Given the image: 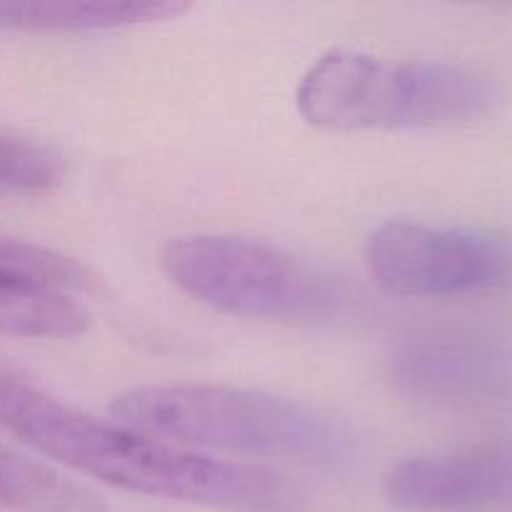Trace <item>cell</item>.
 I'll use <instances>...</instances> for the list:
<instances>
[{
	"label": "cell",
	"mask_w": 512,
	"mask_h": 512,
	"mask_svg": "<svg viewBox=\"0 0 512 512\" xmlns=\"http://www.w3.org/2000/svg\"><path fill=\"white\" fill-rule=\"evenodd\" d=\"M0 428L55 463L128 493L248 512H288L300 503L285 475L220 463L120 423H103L5 370Z\"/></svg>",
	"instance_id": "cell-1"
},
{
	"label": "cell",
	"mask_w": 512,
	"mask_h": 512,
	"mask_svg": "<svg viewBox=\"0 0 512 512\" xmlns=\"http://www.w3.org/2000/svg\"><path fill=\"white\" fill-rule=\"evenodd\" d=\"M115 423L175 448L343 463L350 438L295 400L228 385H143L110 403Z\"/></svg>",
	"instance_id": "cell-2"
},
{
	"label": "cell",
	"mask_w": 512,
	"mask_h": 512,
	"mask_svg": "<svg viewBox=\"0 0 512 512\" xmlns=\"http://www.w3.org/2000/svg\"><path fill=\"white\" fill-rule=\"evenodd\" d=\"M495 98L488 78L460 65L330 50L300 80L298 110L330 130L448 128L483 118Z\"/></svg>",
	"instance_id": "cell-3"
},
{
	"label": "cell",
	"mask_w": 512,
	"mask_h": 512,
	"mask_svg": "<svg viewBox=\"0 0 512 512\" xmlns=\"http://www.w3.org/2000/svg\"><path fill=\"white\" fill-rule=\"evenodd\" d=\"M160 265L185 295L238 318L318 325L348 308V290L328 270L238 235L173 238Z\"/></svg>",
	"instance_id": "cell-4"
},
{
	"label": "cell",
	"mask_w": 512,
	"mask_h": 512,
	"mask_svg": "<svg viewBox=\"0 0 512 512\" xmlns=\"http://www.w3.org/2000/svg\"><path fill=\"white\" fill-rule=\"evenodd\" d=\"M365 268L385 293L400 298L488 293L512 280V243L480 228L393 220L365 240Z\"/></svg>",
	"instance_id": "cell-5"
},
{
	"label": "cell",
	"mask_w": 512,
	"mask_h": 512,
	"mask_svg": "<svg viewBox=\"0 0 512 512\" xmlns=\"http://www.w3.org/2000/svg\"><path fill=\"white\" fill-rule=\"evenodd\" d=\"M385 498L405 512H490L512 508V445L418 455L393 465Z\"/></svg>",
	"instance_id": "cell-6"
},
{
	"label": "cell",
	"mask_w": 512,
	"mask_h": 512,
	"mask_svg": "<svg viewBox=\"0 0 512 512\" xmlns=\"http://www.w3.org/2000/svg\"><path fill=\"white\" fill-rule=\"evenodd\" d=\"M400 383L433 398H490L512 383V353L485 338H428L395 360Z\"/></svg>",
	"instance_id": "cell-7"
},
{
	"label": "cell",
	"mask_w": 512,
	"mask_h": 512,
	"mask_svg": "<svg viewBox=\"0 0 512 512\" xmlns=\"http://www.w3.org/2000/svg\"><path fill=\"white\" fill-rule=\"evenodd\" d=\"M178 0H0V28L35 33H85L178 18Z\"/></svg>",
	"instance_id": "cell-8"
},
{
	"label": "cell",
	"mask_w": 512,
	"mask_h": 512,
	"mask_svg": "<svg viewBox=\"0 0 512 512\" xmlns=\"http://www.w3.org/2000/svg\"><path fill=\"white\" fill-rule=\"evenodd\" d=\"M90 273L68 255L0 235V288L35 285L53 290L88 288Z\"/></svg>",
	"instance_id": "cell-9"
},
{
	"label": "cell",
	"mask_w": 512,
	"mask_h": 512,
	"mask_svg": "<svg viewBox=\"0 0 512 512\" xmlns=\"http://www.w3.org/2000/svg\"><path fill=\"white\" fill-rule=\"evenodd\" d=\"M63 178V160L50 148L18 138H0V190L40 193Z\"/></svg>",
	"instance_id": "cell-10"
}]
</instances>
